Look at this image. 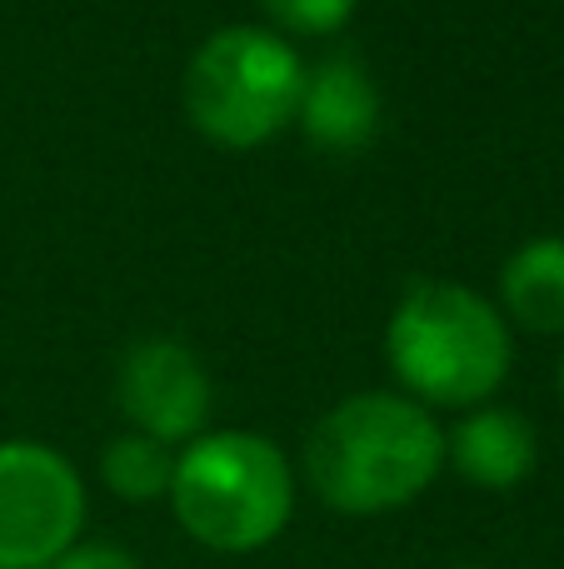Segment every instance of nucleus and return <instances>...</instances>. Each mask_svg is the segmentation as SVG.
Here are the masks:
<instances>
[{
	"label": "nucleus",
	"mask_w": 564,
	"mask_h": 569,
	"mask_svg": "<svg viewBox=\"0 0 564 569\" xmlns=\"http://www.w3.org/2000/svg\"><path fill=\"white\" fill-rule=\"evenodd\" d=\"M295 126L325 156H360L380 136V86L355 56H330L305 70Z\"/></svg>",
	"instance_id": "7"
},
{
	"label": "nucleus",
	"mask_w": 564,
	"mask_h": 569,
	"mask_svg": "<svg viewBox=\"0 0 564 569\" xmlns=\"http://www.w3.org/2000/svg\"><path fill=\"white\" fill-rule=\"evenodd\" d=\"M85 530V480L40 440H0V569H50Z\"/></svg>",
	"instance_id": "5"
},
{
	"label": "nucleus",
	"mask_w": 564,
	"mask_h": 569,
	"mask_svg": "<svg viewBox=\"0 0 564 569\" xmlns=\"http://www.w3.org/2000/svg\"><path fill=\"white\" fill-rule=\"evenodd\" d=\"M275 30L290 36H335L350 16H355L360 0H260Z\"/></svg>",
	"instance_id": "11"
},
{
	"label": "nucleus",
	"mask_w": 564,
	"mask_h": 569,
	"mask_svg": "<svg viewBox=\"0 0 564 569\" xmlns=\"http://www.w3.org/2000/svg\"><path fill=\"white\" fill-rule=\"evenodd\" d=\"M445 465V430L395 390L330 405L305 440V480L335 515H390L415 505Z\"/></svg>",
	"instance_id": "1"
},
{
	"label": "nucleus",
	"mask_w": 564,
	"mask_h": 569,
	"mask_svg": "<svg viewBox=\"0 0 564 569\" xmlns=\"http://www.w3.org/2000/svg\"><path fill=\"white\" fill-rule=\"evenodd\" d=\"M165 500L195 545L215 555H255L280 540L295 515V470L265 435L215 430L185 445Z\"/></svg>",
	"instance_id": "3"
},
{
	"label": "nucleus",
	"mask_w": 564,
	"mask_h": 569,
	"mask_svg": "<svg viewBox=\"0 0 564 569\" xmlns=\"http://www.w3.org/2000/svg\"><path fill=\"white\" fill-rule=\"evenodd\" d=\"M500 300L515 325L564 335V236H535L500 270Z\"/></svg>",
	"instance_id": "9"
},
{
	"label": "nucleus",
	"mask_w": 564,
	"mask_h": 569,
	"mask_svg": "<svg viewBox=\"0 0 564 569\" xmlns=\"http://www.w3.org/2000/svg\"><path fill=\"white\" fill-rule=\"evenodd\" d=\"M555 390H560V405H564V350H560V365H555Z\"/></svg>",
	"instance_id": "13"
},
{
	"label": "nucleus",
	"mask_w": 564,
	"mask_h": 569,
	"mask_svg": "<svg viewBox=\"0 0 564 569\" xmlns=\"http://www.w3.org/2000/svg\"><path fill=\"white\" fill-rule=\"evenodd\" d=\"M445 455L475 490H515L540 465V435L510 405H475L450 430Z\"/></svg>",
	"instance_id": "8"
},
{
	"label": "nucleus",
	"mask_w": 564,
	"mask_h": 569,
	"mask_svg": "<svg viewBox=\"0 0 564 569\" xmlns=\"http://www.w3.org/2000/svg\"><path fill=\"white\" fill-rule=\"evenodd\" d=\"M305 60L280 30L220 26L185 66V116L210 146L255 150L295 126Z\"/></svg>",
	"instance_id": "4"
},
{
	"label": "nucleus",
	"mask_w": 564,
	"mask_h": 569,
	"mask_svg": "<svg viewBox=\"0 0 564 569\" xmlns=\"http://www.w3.org/2000/svg\"><path fill=\"white\" fill-rule=\"evenodd\" d=\"M115 400L135 435L160 445H190L210 420V375L170 335H150L125 350L115 370Z\"/></svg>",
	"instance_id": "6"
},
{
	"label": "nucleus",
	"mask_w": 564,
	"mask_h": 569,
	"mask_svg": "<svg viewBox=\"0 0 564 569\" xmlns=\"http://www.w3.org/2000/svg\"><path fill=\"white\" fill-rule=\"evenodd\" d=\"M50 569H140V560L120 545H70Z\"/></svg>",
	"instance_id": "12"
},
{
	"label": "nucleus",
	"mask_w": 564,
	"mask_h": 569,
	"mask_svg": "<svg viewBox=\"0 0 564 569\" xmlns=\"http://www.w3.org/2000/svg\"><path fill=\"white\" fill-rule=\"evenodd\" d=\"M465 569H480V565H465Z\"/></svg>",
	"instance_id": "14"
},
{
	"label": "nucleus",
	"mask_w": 564,
	"mask_h": 569,
	"mask_svg": "<svg viewBox=\"0 0 564 569\" xmlns=\"http://www.w3.org/2000/svg\"><path fill=\"white\" fill-rule=\"evenodd\" d=\"M100 480L115 500L130 505H155L170 495V480H175V455L170 445L150 440V435H115L100 455Z\"/></svg>",
	"instance_id": "10"
},
{
	"label": "nucleus",
	"mask_w": 564,
	"mask_h": 569,
	"mask_svg": "<svg viewBox=\"0 0 564 569\" xmlns=\"http://www.w3.org/2000/svg\"><path fill=\"white\" fill-rule=\"evenodd\" d=\"M385 360L425 410H475L505 385L515 340L500 305L460 280H415L385 325Z\"/></svg>",
	"instance_id": "2"
}]
</instances>
